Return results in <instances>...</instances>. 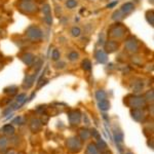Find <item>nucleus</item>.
Segmentation results:
<instances>
[{
    "mask_svg": "<svg viewBox=\"0 0 154 154\" xmlns=\"http://www.w3.org/2000/svg\"><path fill=\"white\" fill-rule=\"evenodd\" d=\"M65 147L70 153H79L83 148V142L78 138V136L69 137L65 141Z\"/></svg>",
    "mask_w": 154,
    "mask_h": 154,
    "instance_id": "f257e3e1",
    "label": "nucleus"
},
{
    "mask_svg": "<svg viewBox=\"0 0 154 154\" xmlns=\"http://www.w3.org/2000/svg\"><path fill=\"white\" fill-rule=\"evenodd\" d=\"M126 104L131 108H144L146 106V101L142 97L138 96H128L126 98Z\"/></svg>",
    "mask_w": 154,
    "mask_h": 154,
    "instance_id": "f03ea898",
    "label": "nucleus"
},
{
    "mask_svg": "<svg viewBox=\"0 0 154 154\" xmlns=\"http://www.w3.org/2000/svg\"><path fill=\"white\" fill-rule=\"evenodd\" d=\"M69 122L71 125H78L81 121V113L79 110H72L68 113Z\"/></svg>",
    "mask_w": 154,
    "mask_h": 154,
    "instance_id": "7ed1b4c3",
    "label": "nucleus"
},
{
    "mask_svg": "<svg viewBox=\"0 0 154 154\" xmlns=\"http://www.w3.org/2000/svg\"><path fill=\"white\" fill-rule=\"evenodd\" d=\"M131 117L138 122H143L146 118V113L143 110V108H135L131 111Z\"/></svg>",
    "mask_w": 154,
    "mask_h": 154,
    "instance_id": "20e7f679",
    "label": "nucleus"
},
{
    "mask_svg": "<svg viewBox=\"0 0 154 154\" xmlns=\"http://www.w3.org/2000/svg\"><path fill=\"white\" fill-rule=\"evenodd\" d=\"M42 122L39 118H32L29 123V128L32 133H39L42 128Z\"/></svg>",
    "mask_w": 154,
    "mask_h": 154,
    "instance_id": "39448f33",
    "label": "nucleus"
},
{
    "mask_svg": "<svg viewBox=\"0 0 154 154\" xmlns=\"http://www.w3.org/2000/svg\"><path fill=\"white\" fill-rule=\"evenodd\" d=\"M78 138L80 139L82 142H86L91 138V130H88V128H81L78 130Z\"/></svg>",
    "mask_w": 154,
    "mask_h": 154,
    "instance_id": "423d86ee",
    "label": "nucleus"
},
{
    "mask_svg": "<svg viewBox=\"0 0 154 154\" xmlns=\"http://www.w3.org/2000/svg\"><path fill=\"white\" fill-rule=\"evenodd\" d=\"M84 154H101V152L98 149V147H97L96 143L91 142L86 146L85 151H84Z\"/></svg>",
    "mask_w": 154,
    "mask_h": 154,
    "instance_id": "0eeeda50",
    "label": "nucleus"
},
{
    "mask_svg": "<svg viewBox=\"0 0 154 154\" xmlns=\"http://www.w3.org/2000/svg\"><path fill=\"white\" fill-rule=\"evenodd\" d=\"M2 131H3L4 136L6 137H12L16 134V128L12 125H5L2 128Z\"/></svg>",
    "mask_w": 154,
    "mask_h": 154,
    "instance_id": "6e6552de",
    "label": "nucleus"
},
{
    "mask_svg": "<svg viewBox=\"0 0 154 154\" xmlns=\"http://www.w3.org/2000/svg\"><path fill=\"white\" fill-rule=\"evenodd\" d=\"M8 145H9L8 137L6 136L0 137V152H5V150L8 148Z\"/></svg>",
    "mask_w": 154,
    "mask_h": 154,
    "instance_id": "1a4fd4ad",
    "label": "nucleus"
},
{
    "mask_svg": "<svg viewBox=\"0 0 154 154\" xmlns=\"http://www.w3.org/2000/svg\"><path fill=\"white\" fill-rule=\"evenodd\" d=\"M96 145H97V147H98L99 150H100L101 153L104 152V151H106V150H108V144H107L102 138L98 139V142L96 143Z\"/></svg>",
    "mask_w": 154,
    "mask_h": 154,
    "instance_id": "9d476101",
    "label": "nucleus"
},
{
    "mask_svg": "<svg viewBox=\"0 0 154 154\" xmlns=\"http://www.w3.org/2000/svg\"><path fill=\"white\" fill-rule=\"evenodd\" d=\"M35 76H36V74H35V75L27 76L26 77V79H25V81H24V84H23L24 88H30L32 85H33V82H34V79H35Z\"/></svg>",
    "mask_w": 154,
    "mask_h": 154,
    "instance_id": "9b49d317",
    "label": "nucleus"
},
{
    "mask_svg": "<svg viewBox=\"0 0 154 154\" xmlns=\"http://www.w3.org/2000/svg\"><path fill=\"white\" fill-rule=\"evenodd\" d=\"M99 108L101 109L102 111H108L110 109V103H109L108 100H102L99 102Z\"/></svg>",
    "mask_w": 154,
    "mask_h": 154,
    "instance_id": "f8f14e48",
    "label": "nucleus"
},
{
    "mask_svg": "<svg viewBox=\"0 0 154 154\" xmlns=\"http://www.w3.org/2000/svg\"><path fill=\"white\" fill-rule=\"evenodd\" d=\"M114 139L116 144H121L123 142V133L121 131H114Z\"/></svg>",
    "mask_w": 154,
    "mask_h": 154,
    "instance_id": "ddd939ff",
    "label": "nucleus"
},
{
    "mask_svg": "<svg viewBox=\"0 0 154 154\" xmlns=\"http://www.w3.org/2000/svg\"><path fill=\"white\" fill-rule=\"evenodd\" d=\"M106 93L103 91V89H99V91H97L96 93V98L98 99V101H102V100H105L106 99Z\"/></svg>",
    "mask_w": 154,
    "mask_h": 154,
    "instance_id": "4468645a",
    "label": "nucleus"
},
{
    "mask_svg": "<svg viewBox=\"0 0 154 154\" xmlns=\"http://www.w3.org/2000/svg\"><path fill=\"white\" fill-rule=\"evenodd\" d=\"M97 60H98L99 62H101V63H105L107 61V58H106V54L103 53V51H98V54H97L96 56Z\"/></svg>",
    "mask_w": 154,
    "mask_h": 154,
    "instance_id": "2eb2a0df",
    "label": "nucleus"
},
{
    "mask_svg": "<svg viewBox=\"0 0 154 154\" xmlns=\"http://www.w3.org/2000/svg\"><path fill=\"white\" fill-rule=\"evenodd\" d=\"M133 9H134V5L131 3H126L125 4V5L122 6V9H121V11H123V12H125V14H130L131 11H133Z\"/></svg>",
    "mask_w": 154,
    "mask_h": 154,
    "instance_id": "dca6fc26",
    "label": "nucleus"
},
{
    "mask_svg": "<svg viewBox=\"0 0 154 154\" xmlns=\"http://www.w3.org/2000/svg\"><path fill=\"white\" fill-rule=\"evenodd\" d=\"M17 91H18V88H17L16 86H11V88H7L4 89V93L12 96V95H14V94H17Z\"/></svg>",
    "mask_w": 154,
    "mask_h": 154,
    "instance_id": "f3484780",
    "label": "nucleus"
},
{
    "mask_svg": "<svg viewBox=\"0 0 154 154\" xmlns=\"http://www.w3.org/2000/svg\"><path fill=\"white\" fill-rule=\"evenodd\" d=\"M82 68L86 71H88L91 69V64L88 60H84V61L82 62Z\"/></svg>",
    "mask_w": 154,
    "mask_h": 154,
    "instance_id": "a211bd4d",
    "label": "nucleus"
},
{
    "mask_svg": "<svg viewBox=\"0 0 154 154\" xmlns=\"http://www.w3.org/2000/svg\"><path fill=\"white\" fill-rule=\"evenodd\" d=\"M91 137H93V138L97 139V140H98V139H100V138H101L100 133H99V131H97L96 128H91Z\"/></svg>",
    "mask_w": 154,
    "mask_h": 154,
    "instance_id": "6ab92c4d",
    "label": "nucleus"
},
{
    "mask_svg": "<svg viewBox=\"0 0 154 154\" xmlns=\"http://www.w3.org/2000/svg\"><path fill=\"white\" fill-rule=\"evenodd\" d=\"M145 101H146V102H147V101L152 102V101H153V91H148V93L146 94V96H145Z\"/></svg>",
    "mask_w": 154,
    "mask_h": 154,
    "instance_id": "aec40b11",
    "label": "nucleus"
},
{
    "mask_svg": "<svg viewBox=\"0 0 154 154\" xmlns=\"http://www.w3.org/2000/svg\"><path fill=\"white\" fill-rule=\"evenodd\" d=\"M66 5L69 7V8H73V7H75L77 5V2L75 0H68L66 3Z\"/></svg>",
    "mask_w": 154,
    "mask_h": 154,
    "instance_id": "412c9836",
    "label": "nucleus"
},
{
    "mask_svg": "<svg viewBox=\"0 0 154 154\" xmlns=\"http://www.w3.org/2000/svg\"><path fill=\"white\" fill-rule=\"evenodd\" d=\"M12 123H16V125H23V123H25L24 122V117L19 116V117H17L14 121H12Z\"/></svg>",
    "mask_w": 154,
    "mask_h": 154,
    "instance_id": "4be33fe9",
    "label": "nucleus"
},
{
    "mask_svg": "<svg viewBox=\"0 0 154 154\" xmlns=\"http://www.w3.org/2000/svg\"><path fill=\"white\" fill-rule=\"evenodd\" d=\"M77 59H78V54L75 53V51H73V53H71L69 54V60H70V61H75Z\"/></svg>",
    "mask_w": 154,
    "mask_h": 154,
    "instance_id": "5701e85b",
    "label": "nucleus"
},
{
    "mask_svg": "<svg viewBox=\"0 0 154 154\" xmlns=\"http://www.w3.org/2000/svg\"><path fill=\"white\" fill-rule=\"evenodd\" d=\"M80 29H79V28H73V29H72V35H73V36H79V35H80Z\"/></svg>",
    "mask_w": 154,
    "mask_h": 154,
    "instance_id": "b1692460",
    "label": "nucleus"
},
{
    "mask_svg": "<svg viewBox=\"0 0 154 154\" xmlns=\"http://www.w3.org/2000/svg\"><path fill=\"white\" fill-rule=\"evenodd\" d=\"M17 153H18V151L14 148H7L5 150V154H17Z\"/></svg>",
    "mask_w": 154,
    "mask_h": 154,
    "instance_id": "393cba45",
    "label": "nucleus"
},
{
    "mask_svg": "<svg viewBox=\"0 0 154 154\" xmlns=\"http://www.w3.org/2000/svg\"><path fill=\"white\" fill-rule=\"evenodd\" d=\"M59 58H60V53L57 51V49H54V53H53V59L54 61H57V60H59Z\"/></svg>",
    "mask_w": 154,
    "mask_h": 154,
    "instance_id": "a878e982",
    "label": "nucleus"
},
{
    "mask_svg": "<svg viewBox=\"0 0 154 154\" xmlns=\"http://www.w3.org/2000/svg\"><path fill=\"white\" fill-rule=\"evenodd\" d=\"M40 82H43V85H44V84H46V82H48V80H43V81L40 80ZM41 85H42V83H39V84H38V86H37V88H41Z\"/></svg>",
    "mask_w": 154,
    "mask_h": 154,
    "instance_id": "bb28decb",
    "label": "nucleus"
},
{
    "mask_svg": "<svg viewBox=\"0 0 154 154\" xmlns=\"http://www.w3.org/2000/svg\"><path fill=\"white\" fill-rule=\"evenodd\" d=\"M101 154H112V152H111V151H110V150H109V149H108V150L104 151V152H102Z\"/></svg>",
    "mask_w": 154,
    "mask_h": 154,
    "instance_id": "cd10ccee",
    "label": "nucleus"
},
{
    "mask_svg": "<svg viewBox=\"0 0 154 154\" xmlns=\"http://www.w3.org/2000/svg\"><path fill=\"white\" fill-rule=\"evenodd\" d=\"M44 11H45L46 14H48V12H49V7H48V5L45 6V9H44Z\"/></svg>",
    "mask_w": 154,
    "mask_h": 154,
    "instance_id": "c85d7f7f",
    "label": "nucleus"
},
{
    "mask_svg": "<svg viewBox=\"0 0 154 154\" xmlns=\"http://www.w3.org/2000/svg\"><path fill=\"white\" fill-rule=\"evenodd\" d=\"M17 154H27L26 152H24V151H20V152H18Z\"/></svg>",
    "mask_w": 154,
    "mask_h": 154,
    "instance_id": "c756f323",
    "label": "nucleus"
},
{
    "mask_svg": "<svg viewBox=\"0 0 154 154\" xmlns=\"http://www.w3.org/2000/svg\"><path fill=\"white\" fill-rule=\"evenodd\" d=\"M2 68H3V65H2V64L1 63H0V70H1V69Z\"/></svg>",
    "mask_w": 154,
    "mask_h": 154,
    "instance_id": "7c9ffc66",
    "label": "nucleus"
},
{
    "mask_svg": "<svg viewBox=\"0 0 154 154\" xmlns=\"http://www.w3.org/2000/svg\"><path fill=\"white\" fill-rule=\"evenodd\" d=\"M40 154H46V152H43V151H41Z\"/></svg>",
    "mask_w": 154,
    "mask_h": 154,
    "instance_id": "2f4dec72",
    "label": "nucleus"
},
{
    "mask_svg": "<svg viewBox=\"0 0 154 154\" xmlns=\"http://www.w3.org/2000/svg\"><path fill=\"white\" fill-rule=\"evenodd\" d=\"M125 154H134V153H131V152H128V153H125Z\"/></svg>",
    "mask_w": 154,
    "mask_h": 154,
    "instance_id": "473e14b6",
    "label": "nucleus"
}]
</instances>
